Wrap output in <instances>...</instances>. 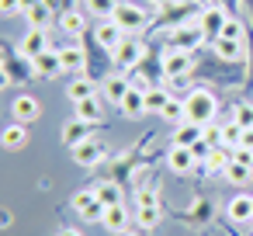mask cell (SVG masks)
I'll return each mask as SVG.
<instances>
[{
    "label": "cell",
    "mask_w": 253,
    "mask_h": 236,
    "mask_svg": "<svg viewBox=\"0 0 253 236\" xmlns=\"http://www.w3.org/2000/svg\"><path fill=\"white\" fill-rule=\"evenodd\" d=\"M201 42H205V32H201V28H177V32L170 35V46H173V49H184V52L198 49Z\"/></svg>",
    "instance_id": "cell-14"
},
{
    "label": "cell",
    "mask_w": 253,
    "mask_h": 236,
    "mask_svg": "<svg viewBox=\"0 0 253 236\" xmlns=\"http://www.w3.org/2000/svg\"><path fill=\"white\" fill-rule=\"evenodd\" d=\"M59 59H63V66H66L70 73H80L84 63H87V56H84L80 46H63V49H59Z\"/></svg>",
    "instance_id": "cell-23"
},
{
    "label": "cell",
    "mask_w": 253,
    "mask_h": 236,
    "mask_svg": "<svg viewBox=\"0 0 253 236\" xmlns=\"http://www.w3.org/2000/svg\"><path fill=\"white\" fill-rule=\"evenodd\" d=\"M59 28H63L66 35H80V32L87 28V18H84V11H77V7L63 11V18H59Z\"/></svg>",
    "instance_id": "cell-22"
},
{
    "label": "cell",
    "mask_w": 253,
    "mask_h": 236,
    "mask_svg": "<svg viewBox=\"0 0 253 236\" xmlns=\"http://www.w3.org/2000/svg\"><path fill=\"white\" fill-rule=\"evenodd\" d=\"M229 219L232 222H253V198L250 194H236L229 201Z\"/></svg>",
    "instance_id": "cell-20"
},
{
    "label": "cell",
    "mask_w": 253,
    "mask_h": 236,
    "mask_svg": "<svg viewBox=\"0 0 253 236\" xmlns=\"http://www.w3.org/2000/svg\"><path fill=\"white\" fill-rule=\"evenodd\" d=\"M0 11H4V18H14L18 11H25V0H0Z\"/></svg>",
    "instance_id": "cell-38"
},
{
    "label": "cell",
    "mask_w": 253,
    "mask_h": 236,
    "mask_svg": "<svg viewBox=\"0 0 253 236\" xmlns=\"http://www.w3.org/2000/svg\"><path fill=\"white\" fill-rule=\"evenodd\" d=\"M191 153H194L198 160H208V153H211V146H208V142L201 139V142H194V146H191Z\"/></svg>",
    "instance_id": "cell-40"
},
{
    "label": "cell",
    "mask_w": 253,
    "mask_h": 236,
    "mask_svg": "<svg viewBox=\"0 0 253 236\" xmlns=\"http://www.w3.org/2000/svg\"><path fill=\"white\" fill-rule=\"evenodd\" d=\"M84 4H87V11H90V14H97L101 21H111L122 0H84Z\"/></svg>",
    "instance_id": "cell-28"
},
{
    "label": "cell",
    "mask_w": 253,
    "mask_h": 236,
    "mask_svg": "<svg viewBox=\"0 0 253 236\" xmlns=\"http://www.w3.org/2000/svg\"><path fill=\"white\" fill-rule=\"evenodd\" d=\"M42 52H49L45 32H42V28H28L25 39H21V56H25V59H35V56H42Z\"/></svg>",
    "instance_id": "cell-9"
},
{
    "label": "cell",
    "mask_w": 253,
    "mask_h": 236,
    "mask_svg": "<svg viewBox=\"0 0 253 236\" xmlns=\"http://www.w3.org/2000/svg\"><path fill=\"white\" fill-rule=\"evenodd\" d=\"M201 139H205V125H198V122H180L173 129V146H194Z\"/></svg>",
    "instance_id": "cell-16"
},
{
    "label": "cell",
    "mask_w": 253,
    "mask_h": 236,
    "mask_svg": "<svg viewBox=\"0 0 253 236\" xmlns=\"http://www.w3.org/2000/svg\"><path fill=\"white\" fill-rule=\"evenodd\" d=\"M77 118H84V122H97V118H101V101H97V97L80 101V104H77Z\"/></svg>",
    "instance_id": "cell-31"
},
{
    "label": "cell",
    "mask_w": 253,
    "mask_h": 236,
    "mask_svg": "<svg viewBox=\"0 0 253 236\" xmlns=\"http://www.w3.org/2000/svg\"><path fill=\"white\" fill-rule=\"evenodd\" d=\"M66 97L73 101V104H80V101H87V97H94V84L87 80V77H77L70 87H66Z\"/></svg>",
    "instance_id": "cell-26"
},
{
    "label": "cell",
    "mask_w": 253,
    "mask_h": 236,
    "mask_svg": "<svg viewBox=\"0 0 253 236\" xmlns=\"http://www.w3.org/2000/svg\"><path fill=\"white\" fill-rule=\"evenodd\" d=\"M232 163V153L225 149V146H211V153H208V160H205V167H208V174H225V167Z\"/></svg>",
    "instance_id": "cell-21"
},
{
    "label": "cell",
    "mask_w": 253,
    "mask_h": 236,
    "mask_svg": "<svg viewBox=\"0 0 253 236\" xmlns=\"http://www.w3.org/2000/svg\"><path fill=\"white\" fill-rule=\"evenodd\" d=\"M211 49H215V56L218 59H225V63H236L239 56H243V42L239 39H211Z\"/></svg>",
    "instance_id": "cell-19"
},
{
    "label": "cell",
    "mask_w": 253,
    "mask_h": 236,
    "mask_svg": "<svg viewBox=\"0 0 253 236\" xmlns=\"http://www.w3.org/2000/svg\"><path fill=\"white\" fill-rule=\"evenodd\" d=\"M118 236H146V233H135V229H125V233H118Z\"/></svg>",
    "instance_id": "cell-44"
},
{
    "label": "cell",
    "mask_w": 253,
    "mask_h": 236,
    "mask_svg": "<svg viewBox=\"0 0 253 236\" xmlns=\"http://www.w3.org/2000/svg\"><path fill=\"white\" fill-rule=\"evenodd\" d=\"M232 122H239L243 129H253V104H236V118Z\"/></svg>",
    "instance_id": "cell-35"
},
{
    "label": "cell",
    "mask_w": 253,
    "mask_h": 236,
    "mask_svg": "<svg viewBox=\"0 0 253 236\" xmlns=\"http://www.w3.org/2000/svg\"><path fill=\"white\" fill-rule=\"evenodd\" d=\"M167 101H170V94H167L163 87H149V91H146V115H163Z\"/></svg>",
    "instance_id": "cell-27"
},
{
    "label": "cell",
    "mask_w": 253,
    "mask_h": 236,
    "mask_svg": "<svg viewBox=\"0 0 253 236\" xmlns=\"http://www.w3.org/2000/svg\"><path fill=\"white\" fill-rule=\"evenodd\" d=\"M25 21H28V28H49L52 25V7L49 4H42V0H35V4H28L25 7Z\"/></svg>",
    "instance_id": "cell-13"
},
{
    "label": "cell",
    "mask_w": 253,
    "mask_h": 236,
    "mask_svg": "<svg viewBox=\"0 0 253 236\" xmlns=\"http://www.w3.org/2000/svg\"><path fill=\"white\" fill-rule=\"evenodd\" d=\"M90 125H94V122L70 118V122L63 125V142H66V146H80V142H87V139H90Z\"/></svg>",
    "instance_id": "cell-12"
},
{
    "label": "cell",
    "mask_w": 253,
    "mask_h": 236,
    "mask_svg": "<svg viewBox=\"0 0 253 236\" xmlns=\"http://www.w3.org/2000/svg\"><path fill=\"white\" fill-rule=\"evenodd\" d=\"M56 236H84V233H80V229H73V226H63Z\"/></svg>",
    "instance_id": "cell-42"
},
{
    "label": "cell",
    "mask_w": 253,
    "mask_h": 236,
    "mask_svg": "<svg viewBox=\"0 0 253 236\" xmlns=\"http://www.w3.org/2000/svg\"><path fill=\"white\" fill-rule=\"evenodd\" d=\"M4 146H7V149L28 146V129H25V122H11V125L4 129Z\"/></svg>",
    "instance_id": "cell-25"
},
{
    "label": "cell",
    "mask_w": 253,
    "mask_h": 236,
    "mask_svg": "<svg viewBox=\"0 0 253 236\" xmlns=\"http://www.w3.org/2000/svg\"><path fill=\"white\" fill-rule=\"evenodd\" d=\"M222 39H243V25L239 21H229L225 32H222Z\"/></svg>",
    "instance_id": "cell-39"
},
{
    "label": "cell",
    "mask_w": 253,
    "mask_h": 236,
    "mask_svg": "<svg viewBox=\"0 0 253 236\" xmlns=\"http://www.w3.org/2000/svg\"><path fill=\"white\" fill-rule=\"evenodd\" d=\"M135 222H139V229H153L160 222V205H139L135 208Z\"/></svg>",
    "instance_id": "cell-29"
},
{
    "label": "cell",
    "mask_w": 253,
    "mask_h": 236,
    "mask_svg": "<svg viewBox=\"0 0 253 236\" xmlns=\"http://www.w3.org/2000/svg\"><path fill=\"white\" fill-rule=\"evenodd\" d=\"M132 91V80H125V77H108L104 80V97L108 101H115V104H122V97Z\"/></svg>",
    "instance_id": "cell-24"
},
{
    "label": "cell",
    "mask_w": 253,
    "mask_h": 236,
    "mask_svg": "<svg viewBox=\"0 0 253 236\" xmlns=\"http://www.w3.org/2000/svg\"><path fill=\"white\" fill-rule=\"evenodd\" d=\"M163 118H167V122H173V125L187 122V104H184V101H177V97H170V101H167V108H163Z\"/></svg>",
    "instance_id": "cell-30"
},
{
    "label": "cell",
    "mask_w": 253,
    "mask_h": 236,
    "mask_svg": "<svg viewBox=\"0 0 253 236\" xmlns=\"http://www.w3.org/2000/svg\"><path fill=\"white\" fill-rule=\"evenodd\" d=\"M94 35H97V46H104L108 52H115L122 42H125V28L111 18V21H101L97 28H94Z\"/></svg>",
    "instance_id": "cell-4"
},
{
    "label": "cell",
    "mask_w": 253,
    "mask_h": 236,
    "mask_svg": "<svg viewBox=\"0 0 253 236\" xmlns=\"http://www.w3.org/2000/svg\"><path fill=\"white\" fill-rule=\"evenodd\" d=\"M115 21H118V25L125 28V35H128V32H139L149 18H146V11H142V7H135V4H118Z\"/></svg>",
    "instance_id": "cell-6"
},
{
    "label": "cell",
    "mask_w": 253,
    "mask_h": 236,
    "mask_svg": "<svg viewBox=\"0 0 253 236\" xmlns=\"http://www.w3.org/2000/svg\"><path fill=\"white\" fill-rule=\"evenodd\" d=\"M239 146H250V149H253V129L243 132V142H239Z\"/></svg>",
    "instance_id": "cell-43"
},
{
    "label": "cell",
    "mask_w": 253,
    "mask_h": 236,
    "mask_svg": "<svg viewBox=\"0 0 253 236\" xmlns=\"http://www.w3.org/2000/svg\"><path fill=\"white\" fill-rule=\"evenodd\" d=\"M184 104H187V122H198V125L215 122L218 101H215V94H211V91H191V94L184 97Z\"/></svg>",
    "instance_id": "cell-1"
},
{
    "label": "cell",
    "mask_w": 253,
    "mask_h": 236,
    "mask_svg": "<svg viewBox=\"0 0 253 236\" xmlns=\"http://www.w3.org/2000/svg\"><path fill=\"white\" fill-rule=\"evenodd\" d=\"M73 208H77L87 222H101L108 205L97 198V191H77V194H73Z\"/></svg>",
    "instance_id": "cell-2"
},
{
    "label": "cell",
    "mask_w": 253,
    "mask_h": 236,
    "mask_svg": "<svg viewBox=\"0 0 253 236\" xmlns=\"http://www.w3.org/2000/svg\"><path fill=\"white\" fill-rule=\"evenodd\" d=\"M101 222H104V229H111V233L118 236V233L128 229V208H125V205H108Z\"/></svg>",
    "instance_id": "cell-18"
},
{
    "label": "cell",
    "mask_w": 253,
    "mask_h": 236,
    "mask_svg": "<svg viewBox=\"0 0 253 236\" xmlns=\"http://www.w3.org/2000/svg\"><path fill=\"white\" fill-rule=\"evenodd\" d=\"M11 111H14V118H18V122H25V125H28V122H35V118H39V111H42V108H39V101H35L32 94H21V97H14Z\"/></svg>",
    "instance_id": "cell-17"
},
{
    "label": "cell",
    "mask_w": 253,
    "mask_h": 236,
    "mask_svg": "<svg viewBox=\"0 0 253 236\" xmlns=\"http://www.w3.org/2000/svg\"><path fill=\"white\" fill-rule=\"evenodd\" d=\"M194 163H198V156L191 153V146H173V149L167 153V167H170L173 174H191Z\"/></svg>",
    "instance_id": "cell-11"
},
{
    "label": "cell",
    "mask_w": 253,
    "mask_h": 236,
    "mask_svg": "<svg viewBox=\"0 0 253 236\" xmlns=\"http://www.w3.org/2000/svg\"><path fill=\"white\" fill-rule=\"evenodd\" d=\"M205 142H208V146H225V142H222V125L208 122V125H205Z\"/></svg>",
    "instance_id": "cell-36"
},
{
    "label": "cell",
    "mask_w": 253,
    "mask_h": 236,
    "mask_svg": "<svg viewBox=\"0 0 253 236\" xmlns=\"http://www.w3.org/2000/svg\"><path fill=\"white\" fill-rule=\"evenodd\" d=\"M187 73H191V52H184V49H170L167 59H163V77L177 80V77H187Z\"/></svg>",
    "instance_id": "cell-7"
},
{
    "label": "cell",
    "mask_w": 253,
    "mask_h": 236,
    "mask_svg": "<svg viewBox=\"0 0 253 236\" xmlns=\"http://www.w3.org/2000/svg\"><path fill=\"white\" fill-rule=\"evenodd\" d=\"M243 132H246V129H243L239 122H229V125H222V142L236 149V146L243 142Z\"/></svg>",
    "instance_id": "cell-34"
},
{
    "label": "cell",
    "mask_w": 253,
    "mask_h": 236,
    "mask_svg": "<svg viewBox=\"0 0 253 236\" xmlns=\"http://www.w3.org/2000/svg\"><path fill=\"white\" fill-rule=\"evenodd\" d=\"M73 160H77L80 167H97V163L104 160V146H101L97 139H87V142L73 146Z\"/></svg>",
    "instance_id": "cell-10"
},
{
    "label": "cell",
    "mask_w": 253,
    "mask_h": 236,
    "mask_svg": "<svg viewBox=\"0 0 253 236\" xmlns=\"http://www.w3.org/2000/svg\"><path fill=\"white\" fill-rule=\"evenodd\" d=\"M139 205H160V201H156V191H142V194H139Z\"/></svg>",
    "instance_id": "cell-41"
},
{
    "label": "cell",
    "mask_w": 253,
    "mask_h": 236,
    "mask_svg": "<svg viewBox=\"0 0 253 236\" xmlns=\"http://www.w3.org/2000/svg\"><path fill=\"white\" fill-rule=\"evenodd\" d=\"M32 70H35V77H42V80H56L66 66H63V59H59V52H42V56H35L32 59Z\"/></svg>",
    "instance_id": "cell-5"
},
{
    "label": "cell",
    "mask_w": 253,
    "mask_h": 236,
    "mask_svg": "<svg viewBox=\"0 0 253 236\" xmlns=\"http://www.w3.org/2000/svg\"><path fill=\"white\" fill-rule=\"evenodd\" d=\"M222 177H225V181H232V184H239V188H243V184H246V181H250V177H253V170H250V167H243V163H236V160H232V163H229V167H225V174H222Z\"/></svg>",
    "instance_id": "cell-32"
},
{
    "label": "cell",
    "mask_w": 253,
    "mask_h": 236,
    "mask_svg": "<svg viewBox=\"0 0 253 236\" xmlns=\"http://www.w3.org/2000/svg\"><path fill=\"white\" fill-rule=\"evenodd\" d=\"M232 160L253 170V149H250V146H236V149H232Z\"/></svg>",
    "instance_id": "cell-37"
},
{
    "label": "cell",
    "mask_w": 253,
    "mask_h": 236,
    "mask_svg": "<svg viewBox=\"0 0 253 236\" xmlns=\"http://www.w3.org/2000/svg\"><path fill=\"white\" fill-rule=\"evenodd\" d=\"M94 191H97V198H101L104 205H122V191H118L115 181H104V184H97Z\"/></svg>",
    "instance_id": "cell-33"
},
{
    "label": "cell",
    "mask_w": 253,
    "mask_h": 236,
    "mask_svg": "<svg viewBox=\"0 0 253 236\" xmlns=\"http://www.w3.org/2000/svg\"><path fill=\"white\" fill-rule=\"evenodd\" d=\"M153 4H170V0H153Z\"/></svg>",
    "instance_id": "cell-45"
},
{
    "label": "cell",
    "mask_w": 253,
    "mask_h": 236,
    "mask_svg": "<svg viewBox=\"0 0 253 236\" xmlns=\"http://www.w3.org/2000/svg\"><path fill=\"white\" fill-rule=\"evenodd\" d=\"M118 108H122V115H125V118H142V115H146V91L132 87V91L122 97V104H118Z\"/></svg>",
    "instance_id": "cell-15"
},
{
    "label": "cell",
    "mask_w": 253,
    "mask_h": 236,
    "mask_svg": "<svg viewBox=\"0 0 253 236\" xmlns=\"http://www.w3.org/2000/svg\"><path fill=\"white\" fill-rule=\"evenodd\" d=\"M225 25H229L225 7H205L201 18H198V28L205 32V39H218V35L225 32Z\"/></svg>",
    "instance_id": "cell-3"
},
{
    "label": "cell",
    "mask_w": 253,
    "mask_h": 236,
    "mask_svg": "<svg viewBox=\"0 0 253 236\" xmlns=\"http://www.w3.org/2000/svg\"><path fill=\"white\" fill-rule=\"evenodd\" d=\"M111 56H115V63H118V66H139V63H142V56H146V46H142V42H135V39H125Z\"/></svg>",
    "instance_id": "cell-8"
}]
</instances>
